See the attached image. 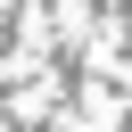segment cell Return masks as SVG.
<instances>
[{
    "mask_svg": "<svg viewBox=\"0 0 132 132\" xmlns=\"http://www.w3.org/2000/svg\"><path fill=\"white\" fill-rule=\"evenodd\" d=\"M0 8H8V0H0Z\"/></svg>",
    "mask_w": 132,
    "mask_h": 132,
    "instance_id": "obj_1",
    "label": "cell"
}]
</instances>
